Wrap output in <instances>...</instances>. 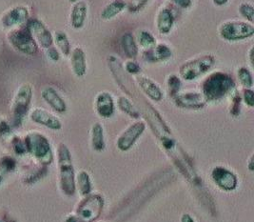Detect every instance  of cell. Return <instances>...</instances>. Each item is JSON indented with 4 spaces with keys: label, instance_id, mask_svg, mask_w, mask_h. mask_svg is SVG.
I'll return each mask as SVG.
<instances>
[{
    "label": "cell",
    "instance_id": "20",
    "mask_svg": "<svg viewBox=\"0 0 254 222\" xmlns=\"http://www.w3.org/2000/svg\"><path fill=\"white\" fill-rule=\"evenodd\" d=\"M88 5L85 1H77L73 4L70 15H69V21L70 26L74 30H81L85 26L87 18H88Z\"/></svg>",
    "mask_w": 254,
    "mask_h": 222
},
{
    "label": "cell",
    "instance_id": "13",
    "mask_svg": "<svg viewBox=\"0 0 254 222\" xmlns=\"http://www.w3.org/2000/svg\"><path fill=\"white\" fill-rule=\"evenodd\" d=\"M211 177L214 183L222 190L231 192L235 190L238 184L237 176L231 171L224 167H215L211 172Z\"/></svg>",
    "mask_w": 254,
    "mask_h": 222
},
{
    "label": "cell",
    "instance_id": "17",
    "mask_svg": "<svg viewBox=\"0 0 254 222\" xmlns=\"http://www.w3.org/2000/svg\"><path fill=\"white\" fill-rule=\"evenodd\" d=\"M173 50L166 43H156L154 47L145 50L143 59L148 62H166L173 58Z\"/></svg>",
    "mask_w": 254,
    "mask_h": 222
},
{
    "label": "cell",
    "instance_id": "44",
    "mask_svg": "<svg viewBox=\"0 0 254 222\" xmlns=\"http://www.w3.org/2000/svg\"><path fill=\"white\" fill-rule=\"evenodd\" d=\"M248 168L251 172H254V155H252L251 158H250V161L248 164Z\"/></svg>",
    "mask_w": 254,
    "mask_h": 222
},
{
    "label": "cell",
    "instance_id": "1",
    "mask_svg": "<svg viewBox=\"0 0 254 222\" xmlns=\"http://www.w3.org/2000/svg\"><path fill=\"white\" fill-rule=\"evenodd\" d=\"M235 89V81L230 74L217 71L210 74L203 82L202 94L208 101H219L231 94Z\"/></svg>",
    "mask_w": 254,
    "mask_h": 222
},
{
    "label": "cell",
    "instance_id": "19",
    "mask_svg": "<svg viewBox=\"0 0 254 222\" xmlns=\"http://www.w3.org/2000/svg\"><path fill=\"white\" fill-rule=\"evenodd\" d=\"M136 82L142 92L150 99L159 102L163 99V92L157 83L146 75H136Z\"/></svg>",
    "mask_w": 254,
    "mask_h": 222
},
{
    "label": "cell",
    "instance_id": "28",
    "mask_svg": "<svg viewBox=\"0 0 254 222\" xmlns=\"http://www.w3.org/2000/svg\"><path fill=\"white\" fill-rule=\"evenodd\" d=\"M136 42H137L138 46L145 49V50H149V49L154 47L157 43L153 35L146 30H142L139 32Z\"/></svg>",
    "mask_w": 254,
    "mask_h": 222
},
{
    "label": "cell",
    "instance_id": "45",
    "mask_svg": "<svg viewBox=\"0 0 254 222\" xmlns=\"http://www.w3.org/2000/svg\"><path fill=\"white\" fill-rule=\"evenodd\" d=\"M65 222H79V221H78V219L76 218V216H69V217L66 219Z\"/></svg>",
    "mask_w": 254,
    "mask_h": 222
},
{
    "label": "cell",
    "instance_id": "12",
    "mask_svg": "<svg viewBox=\"0 0 254 222\" xmlns=\"http://www.w3.org/2000/svg\"><path fill=\"white\" fill-rule=\"evenodd\" d=\"M30 19V12L25 6L12 7L4 12L0 18L1 24L6 29H13L17 26L27 23Z\"/></svg>",
    "mask_w": 254,
    "mask_h": 222
},
{
    "label": "cell",
    "instance_id": "34",
    "mask_svg": "<svg viewBox=\"0 0 254 222\" xmlns=\"http://www.w3.org/2000/svg\"><path fill=\"white\" fill-rule=\"evenodd\" d=\"M122 65L125 73L128 75H139L141 73L140 64L135 59H127Z\"/></svg>",
    "mask_w": 254,
    "mask_h": 222
},
{
    "label": "cell",
    "instance_id": "46",
    "mask_svg": "<svg viewBox=\"0 0 254 222\" xmlns=\"http://www.w3.org/2000/svg\"><path fill=\"white\" fill-rule=\"evenodd\" d=\"M77 1H79V0H69V3H71V4H74V3H76Z\"/></svg>",
    "mask_w": 254,
    "mask_h": 222
},
{
    "label": "cell",
    "instance_id": "11",
    "mask_svg": "<svg viewBox=\"0 0 254 222\" xmlns=\"http://www.w3.org/2000/svg\"><path fill=\"white\" fill-rule=\"evenodd\" d=\"M174 101L178 108L187 110H200L207 104L205 96L198 91H180L174 96Z\"/></svg>",
    "mask_w": 254,
    "mask_h": 222
},
{
    "label": "cell",
    "instance_id": "38",
    "mask_svg": "<svg viewBox=\"0 0 254 222\" xmlns=\"http://www.w3.org/2000/svg\"><path fill=\"white\" fill-rule=\"evenodd\" d=\"M243 99L248 107L253 108L254 106V93L252 89H245L243 93Z\"/></svg>",
    "mask_w": 254,
    "mask_h": 222
},
{
    "label": "cell",
    "instance_id": "23",
    "mask_svg": "<svg viewBox=\"0 0 254 222\" xmlns=\"http://www.w3.org/2000/svg\"><path fill=\"white\" fill-rule=\"evenodd\" d=\"M121 47L128 59H135L139 53V46L131 33H126L121 37Z\"/></svg>",
    "mask_w": 254,
    "mask_h": 222
},
{
    "label": "cell",
    "instance_id": "40",
    "mask_svg": "<svg viewBox=\"0 0 254 222\" xmlns=\"http://www.w3.org/2000/svg\"><path fill=\"white\" fill-rule=\"evenodd\" d=\"M176 6L181 9H190L192 6V0H172Z\"/></svg>",
    "mask_w": 254,
    "mask_h": 222
},
{
    "label": "cell",
    "instance_id": "4",
    "mask_svg": "<svg viewBox=\"0 0 254 222\" xmlns=\"http://www.w3.org/2000/svg\"><path fill=\"white\" fill-rule=\"evenodd\" d=\"M216 63V59L210 54L197 56L185 61L179 68V76L186 81H193L211 70Z\"/></svg>",
    "mask_w": 254,
    "mask_h": 222
},
{
    "label": "cell",
    "instance_id": "33",
    "mask_svg": "<svg viewBox=\"0 0 254 222\" xmlns=\"http://www.w3.org/2000/svg\"><path fill=\"white\" fill-rule=\"evenodd\" d=\"M12 128L8 121L4 117L0 116V141L9 142L12 139Z\"/></svg>",
    "mask_w": 254,
    "mask_h": 222
},
{
    "label": "cell",
    "instance_id": "29",
    "mask_svg": "<svg viewBox=\"0 0 254 222\" xmlns=\"http://www.w3.org/2000/svg\"><path fill=\"white\" fill-rule=\"evenodd\" d=\"M16 167V161L10 155H5L0 158V183L4 176L12 172Z\"/></svg>",
    "mask_w": 254,
    "mask_h": 222
},
{
    "label": "cell",
    "instance_id": "18",
    "mask_svg": "<svg viewBox=\"0 0 254 222\" xmlns=\"http://www.w3.org/2000/svg\"><path fill=\"white\" fill-rule=\"evenodd\" d=\"M174 14L169 7H162L156 15L155 24L158 33L162 35H169L174 26Z\"/></svg>",
    "mask_w": 254,
    "mask_h": 222
},
{
    "label": "cell",
    "instance_id": "5",
    "mask_svg": "<svg viewBox=\"0 0 254 222\" xmlns=\"http://www.w3.org/2000/svg\"><path fill=\"white\" fill-rule=\"evenodd\" d=\"M218 35L228 42H238L250 39L254 35V23L242 20H229L221 24Z\"/></svg>",
    "mask_w": 254,
    "mask_h": 222
},
{
    "label": "cell",
    "instance_id": "39",
    "mask_svg": "<svg viewBox=\"0 0 254 222\" xmlns=\"http://www.w3.org/2000/svg\"><path fill=\"white\" fill-rule=\"evenodd\" d=\"M47 56L49 59H51L54 62H58V60L60 59V53L58 49L54 46L47 49Z\"/></svg>",
    "mask_w": 254,
    "mask_h": 222
},
{
    "label": "cell",
    "instance_id": "37",
    "mask_svg": "<svg viewBox=\"0 0 254 222\" xmlns=\"http://www.w3.org/2000/svg\"><path fill=\"white\" fill-rule=\"evenodd\" d=\"M10 144L12 145L14 152H16L17 154H23L25 152H27L24 140L18 138V137L13 136L12 141H10Z\"/></svg>",
    "mask_w": 254,
    "mask_h": 222
},
{
    "label": "cell",
    "instance_id": "43",
    "mask_svg": "<svg viewBox=\"0 0 254 222\" xmlns=\"http://www.w3.org/2000/svg\"><path fill=\"white\" fill-rule=\"evenodd\" d=\"M228 2H229V0H212V3H213L215 6H217V7L225 6Z\"/></svg>",
    "mask_w": 254,
    "mask_h": 222
},
{
    "label": "cell",
    "instance_id": "26",
    "mask_svg": "<svg viewBox=\"0 0 254 222\" xmlns=\"http://www.w3.org/2000/svg\"><path fill=\"white\" fill-rule=\"evenodd\" d=\"M118 108L127 116L137 119L140 117V111L133 102L126 96H120L117 101Z\"/></svg>",
    "mask_w": 254,
    "mask_h": 222
},
{
    "label": "cell",
    "instance_id": "16",
    "mask_svg": "<svg viewBox=\"0 0 254 222\" xmlns=\"http://www.w3.org/2000/svg\"><path fill=\"white\" fill-rule=\"evenodd\" d=\"M70 67L74 75L78 78L84 77L88 71L87 55L82 47H75L71 50L70 55Z\"/></svg>",
    "mask_w": 254,
    "mask_h": 222
},
{
    "label": "cell",
    "instance_id": "2",
    "mask_svg": "<svg viewBox=\"0 0 254 222\" xmlns=\"http://www.w3.org/2000/svg\"><path fill=\"white\" fill-rule=\"evenodd\" d=\"M58 159L61 190L66 196H74L76 185L72 158L69 148L64 143L58 145Z\"/></svg>",
    "mask_w": 254,
    "mask_h": 222
},
{
    "label": "cell",
    "instance_id": "32",
    "mask_svg": "<svg viewBox=\"0 0 254 222\" xmlns=\"http://www.w3.org/2000/svg\"><path fill=\"white\" fill-rule=\"evenodd\" d=\"M239 12L241 14L243 18L246 19V21L250 22V23H254V4L249 2V1H245L242 2L239 5Z\"/></svg>",
    "mask_w": 254,
    "mask_h": 222
},
{
    "label": "cell",
    "instance_id": "41",
    "mask_svg": "<svg viewBox=\"0 0 254 222\" xmlns=\"http://www.w3.org/2000/svg\"><path fill=\"white\" fill-rule=\"evenodd\" d=\"M254 47L250 48V50H249V52H248V59H249V61H250V63H251L252 66L254 65Z\"/></svg>",
    "mask_w": 254,
    "mask_h": 222
},
{
    "label": "cell",
    "instance_id": "3",
    "mask_svg": "<svg viewBox=\"0 0 254 222\" xmlns=\"http://www.w3.org/2000/svg\"><path fill=\"white\" fill-rule=\"evenodd\" d=\"M27 152H30L35 159L43 165H49L54 160L52 146L46 136L39 132H30L24 138Z\"/></svg>",
    "mask_w": 254,
    "mask_h": 222
},
{
    "label": "cell",
    "instance_id": "14",
    "mask_svg": "<svg viewBox=\"0 0 254 222\" xmlns=\"http://www.w3.org/2000/svg\"><path fill=\"white\" fill-rule=\"evenodd\" d=\"M94 107L97 115L102 118H110L115 115L116 103L113 95L109 92H100L95 97Z\"/></svg>",
    "mask_w": 254,
    "mask_h": 222
},
{
    "label": "cell",
    "instance_id": "24",
    "mask_svg": "<svg viewBox=\"0 0 254 222\" xmlns=\"http://www.w3.org/2000/svg\"><path fill=\"white\" fill-rule=\"evenodd\" d=\"M91 142L93 150L102 152L106 147L105 142L104 127L101 123H94L91 130Z\"/></svg>",
    "mask_w": 254,
    "mask_h": 222
},
{
    "label": "cell",
    "instance_id": "31",
    "mask_svg": "<svg viewBox=\"0 0 254 222\" xmlns=\"http://www.w3.org/2000/svg\"><path fill=\"white\" fill-rule=\"evenodd\" d=\"M181 86H182V81H181V78L179 75H177L175 74H172L168 76L167 87H168L169 94L173 98L180 92Z\"/></svg>",
    "mask_w": 254,
    "mask_h": 222
},
{
    "label": "cell",
    "instance_id": "30",
    "mask_svg": "<svg viewBox=\"0 0 254 222\" xmlns=\"http://www.w3.org/2000/svg\"><path fill=\"white\" fill-rule=\"evenodd\" d=\"M237 77L245 89H252L254 86L253 74L247 67H240L237 71Z\"/></svg>",
    "mask_w": 254,
    "mask_h": 222
},
{
    "label": "cell",
    "instance_id": "25",
    "mask_svg": "<svg viewBox=\"0 0 254 222\" xmlns=\"http://www.w3.org/2000/svg\"><path fill=\"white\" fill-rule=\"evenodd\" d=\"M54 43L57 49L65 57H69L71 52V46L68 35L63 31H57L54 35Z\"/></svg>",
    "mask_w": 254,
    "mask_h": 222
},
{
    "label": "cell",
    "instance_id": "35",
    "mask_svg": "<svg viewBox=\"0 0 254 222\" xmlns=\"http://www.w3.org/2000/svg\"><path fill=\"white\" fill-rule=\"evenodd\" d=\"M150 0H128L127 2V10L130 12L136 13L140 12Z\"/></svg>",
    "mask_w": 254,
    "mask_h": 222
},
{
    "label": "cell",
    "instance_id": "27",
    "mask_svg": "<svg viewBox=\"0 0 254 222\" xmlns=\"http://www.w3.org/2000/svg\"><path fill=\"white\" fill-rule=\"evenodd\" d=\"M75 185L82 196H86V197L89 196L91 194L92 188H93L90 175L85 171H81L80 173H78V175L76 176Z\"/></svg>",
    "mask_w": 254,
    "mask_h": 222
},
{
    "label": "cell",
    "instance_id": "7",
    "mask_svg": "<svg viewBox=\"0 0 254 222\" xmlns=\"http://www.w3.org/2000/svg\"><path fill=\"white\" fill-rule=\"evenodd\" d=\"M104 207V199L100 195L88 196L81 201L76 210L79 222H93L99 218Z\"/></svg>",
    "mask_w": 254,
    "mask_h": 222
},
{
    "label": "cell",
    "instance_id": "15",
    "mask_svg": "<svg viewBox=\"0 0 254 222\" xmlns=\"http://www.w3.org/2000/svg\"><path fill=\"white\" fill-rule=\"evenodd\" d=\"M30 117L36 124H40L51 130L59 131L62 129V122L60 119L45 109L35 108L32 111Z\"/></svg>",
    "mask_w": 254,
    "mask_h": 222
},
{
    "label": "cell",
    "instance_id": "9",
    "mask_svg": "<svg viewBox=\"0 0 254 222\" xmlns=\"http://www.w3.org/2000/svg\"><path fill=\"white\" fill-rule=\"evenodd\" d=\"M35 38L38 46L43 49L52 47L54 44V35L45 24L37 18L29 19L26 27Z\"/></svg>",
    "mask_w": 254,
    "mask_h": 222
},
{
    "label": "cell",
    "instance_id": "36",
    "mask_svg": "<svg viewBox=\"0 0 254 222\" xmlns=\"http://www.w3.org/2000/svg\"><path fill=\"white\" fill-rule=\"evenodd\" d=\"M240 109H241V96L237 92H234V94L232 95V101H231V116L238 117L240 115Z\"/></svg>",
    "mask_w": 254,
    "mask_h": 222
},
{
    "label": "cell",
    "instance_id": "42",
    "mask_svg": "<svg viewBox=\"0 0 254 222\" xmlns=\"http://www.w3.org/2000/svg\"><path fill=\"white\" fill-rule=\"evenodd\" d=\"M181 222H195L194 220L192 219V217L189 214H184L181 218Z\"/></svg>",
    "mask_w": 254,
    "mask_h": 222
},
{
    "label": "cell",
    "instance_id": "10",
    "mask_svg": "<svg viewBox=\"0 0 254 222\" xmlns=\"http://www.w3.org/2000/svg\"><path fill=\"white\" fill-rule=\"evenodd\" d=\"M146 130V123L144 121H136L129 125L118 138L117 148L120 151H128L138 141L139 138L143 135Z\"/></svg>",
    "mask_w": 254,
    "mask_h": 222
},
{
    "label": "cell",
    "instance_id": "22",
    "mask_svg": "<svg viewBox=\"0 0 254 222\" xmlns=\"http://www.w3.org/2000/svg\"><path fill=\"white\" fill-rule=\"evenodd\" d=\"M127 9V2L125 0H113L107 4L101 12V18L106 21L116 18Z\"/></svg>",
    "mask_w": 254,
    "mask_h": 222
},
{
    "label": "cell",
    "instance_id": "6",
    "mask_svg": "<svg viewBox=\"0 0 254 222\" xmlns=\"http://www.w3.org/2000/svg\"><path fill=\"white\" fill-rule=\"evenodd\" d=\"M33 98V88L30 84L21 85L13 97L12 104V123L14 127L21 126L30 110Z\"/></svg>",
    "mask_w": 254,
    "mask_h": 222
},
{
    "label": "cell",
    "instance_id": "8",
    "mask_svg": "<svg viewBox=\"0 0 254 222\" xmlns=\"http://www.w3.org/2000/svg\"><path fill=\"white\" fill-rule=\"evenodd\" d=\"M8 40L12 47L27 56H35L38 45L27 28L12 29L8 34Z\"/></svg>",
    "mask_w": 254,
    "mask_h": 222
},
{
    "label": "cell",
    "instance_id": "21",
    "mask_svg": "<svg viewBox=\"0 0 254 222\" xmlns=\"http://www.w3.org/2000/svg\"><path fill=\"white\" fill-rule=\"evenodd\" d=\"M41 96L46 101V103L51 106L52 109L59 114H63L67 111V104L65 100L58 94L55 88L51 86L45 87L41 92Z\"/></svg>",
    "mask_w": 254,
    "mask_h": 222
},
{
    "label": "cell",
    "instance_id": "47",
    "mask_svg": "<svg viewBox=\"0 0 254 222\" xmlns=\"http://www.w3.org/2000/svg\"></svg>",
    "mask_w": 254,
    "mask_h": 222
}]
</instances>
